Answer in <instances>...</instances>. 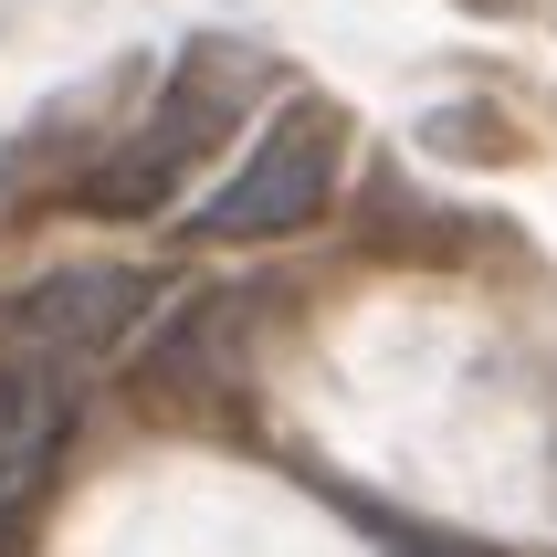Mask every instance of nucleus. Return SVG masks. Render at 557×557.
I'll use <instances>...</instances> for the list:
<instances>
[{"mask_svg":"<svg viewBox=\"0 0 557 557\" xmlns=\"http://www.w3.org/2000/svg\"><path fill=\"white\" fill-rule=\"evenodd\" d=\"M252 85H263V53H243V42H189V63L169 74V95L116 137L106 169L74 180V200H85V211H158V200L232 137V116L252 106Z\"/></svg>","mask_w":557,"mask_h":557,"instance_id":"f257e3e1","label":"nucleus"},{"mask_svg":"<svg viewBox=\"0 0 557 557\" xmlns=\"http://www.w3.org/2000/svg\"><path fill=\"white\" fill-rule=\"evenodd\" d=\"M473 11H505V0H473Z\"/></svg>","mask_w":557,"mask_h":557,"instance_id":"39448f33","label":"nucleus"},{"mask_svg":"<svg viewBox=\"0 0 557 557\" xmlns=\"http://www.w3.org/2000/svg\"><path fill=\"white\" fill-rule=\"evenodd\" d=\"M63 453V389L42 369H0V536H11V505L53 473Z\"/></svg>","mask_w":557,"mask_h":557,"instance_id":"20e7f679","label":"nucleus"},{"mask_svg":"<svg viewBox=\"0 0 557 557\" xmlns=\"http://www.w3.org/2000/svg\"><path fill=\"white\" fill-rule=\"evenodd\" d=\"M148 306V274H116V263H95V274H42L22 306L0 315L22 347H53V358H106L116 326Z\"/></svg>","mask_w":557,"mask_h":557,"instance_id":"7ed1b4c3","label":"nucleus"},{"mask_svg":"<svg viewBox=\"0 0 557 557\" xmlns=\"http://www.w3.org/2000/svg\"><path fill=\"white\" fill-rule=\"evenodd\" d=\"M337 169H347V106L295 95V106L252 137V158L221 180V200L189 211V232H200V243H274V232H306V221L337 200Z\"/></svg>","mask_w":557,"mask_h":557,"instance_id":"f03ea898","label":"nucleus"}]
</instances>
